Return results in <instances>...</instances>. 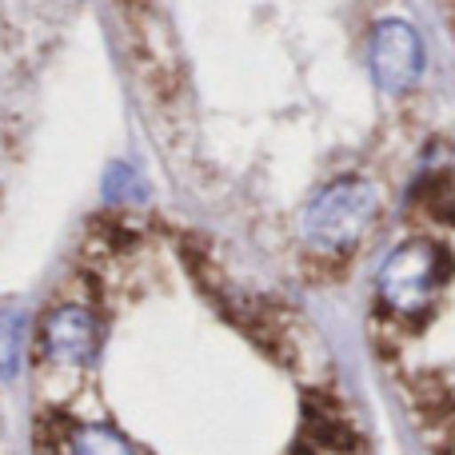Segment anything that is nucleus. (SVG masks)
<instances>
[{
    "mask_svg": "<svg viewBox=\"0 0 455 455\" xmlns=\"http://www.w3.org/2000/svg\"><path fill=\"white\" fill-rule=\"evenodd\" d=\"M379 220V188L347 176L336 180L304 208V235L320 248H347Z\"/></svg>",
    "mask_w": 455,
    "mask_h": 455,
    "instance_id": "f257e3e1",
    "label": "nucleus"
},
{
    "mask_svg": "<svg viewBox=\"0 0 455 455\" xmlns=\"http://www.w3.org/2000/svg\"><path fill=\"white\" fill-rule=\"evenodd\" d=\"M443 283V251L432 240H408L387 251L376 275V288L387 307L403 315L424 312Z\"/></svg>",
    "mask_w": 455,
    "mask_h": 455,
    "instance_id": "f03ea898",
    "label": "nucleus"
},
{
    "mask_svg": "<svg viewBox=\"0 0 455 455\" xmlns=\"http://www.w3.org/2000/svg\"><path fill=\"white\" fill-rule=\"evenodd\" d=\"M424 72V40L400 16H387V20L376 24L371 32V76L384 92L400 96L408 92L411 84Z\"/></svg>",
    "mask_w": 455,
    "mask_h": 455,
    "instance_id": "7ed1b4c3",
    "label": "nucleus"
},
{
    "mask_svg": "<svg viewBox=\"0 0 455 455\" xmlns=\"http://www.w3.org/2000/svg\"><path fill=\"white\" fill-rule=\"evenodd\" d=\"M44 347L48 360L64 363V368H84L100 347V323L88 307L64 304L44 320Z\"/></svg>",
    "mask_w": 455,
    "mask_h": 455,
    "instance_id": "20e7f679",
    "label": "nucleus"
},
{
    "mask_svg": "<svg viewBox=\"0 0 455 455\" xmlns=\"http://www.w3.org/2000/svg\"><path fill=\"white\" fill-rule=\"evenodd\" d=\"M68 455H140V451L104 424H76L68 432Z\"/></svg>",
    "mask_w": 455,
    "mask_h": 455,
    "instance_id": "39448f33",
    "label": "nucleus"
},
{
    "mask_svg": "<svg viewBox=\"0 0 455 455\" xmlns=\"http://www.w3.org/2000/svg\"><path fill=\"white\" fill-rule=\"evenodd\" d=\"M20 347H24V315L20 312H0V376H16L20 368Z\"/></svg>",
    "mask_w": 455,
    "mask_h": 455,
    "instance_id": "423d86ee",
    "label": "nucleus"
},
{
    "mask_svg": "<svg viewBox=\"0 0 455 455\" xmlns=\"http://www.w3.org/2000/svg\"><path fill=\"white\" fill-rule=\"evenodd\" d=\"M104 192H108L112 200H116V196L120 200H144V184L136 180L132 168H124V164L108 172V180H104Z\"/></svg>",
    "mask_w": 455,
    "mask_h": 455,
    "instance_id": "0eeeda50",
    "label": "nucleus"
}]
</instances>
